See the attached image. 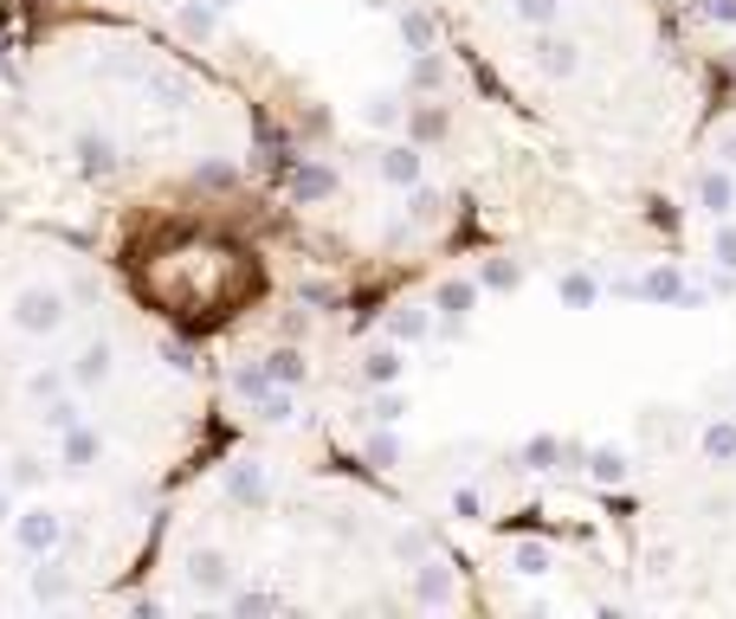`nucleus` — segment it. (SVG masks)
Listing matches in <instances>:
<instances>
[{
	"label": "nucleus",
	"mask_w": 736,
	"mask_h": 619,
	"mask_svg": "<svg viewBox=\"0 0 736 619\" xmlns=\"http://www.w3.org/2000/svg\"><path fill=\"white\" fill-rule=\"evenodd\" d=\"M66 290L59 284H26V290H13V330L20 336H59L66 330Z\"/></svg>",
	"instance_id": "nucleus-1"
},
{
	"label": "nucleus",
	"mask_w": 736,
	"mask_h": 619,
	"mask_svg": "<svg viewBox=\"0 0 736 619\" xmlns=\"http://www.w3.org/2000/svg\"><path fill=\"white\" fill-rule=\"evenodd\" d=\"M13 543L26 561H39V555H59L66 549V516L52 510V503H26L20 516H13Z\"/></svg>",
	"instance_id": "nucleus-2"
},
{
	"label": "nucleus",
	"mask_w": 736,
	"mask_h": 619,
	"mask_svg": "<svg viewBox=\"0 0 736 619\" xmlns=\"http://www.w3.org/2000/svg\"><path fill=\"white\" fill-rule=\"evenodd\" d=\"M530 52H536V71H543V78H575V71H582V46H575L569 33H556V26H543Z\"/></svg>",
	"instance_id": "nucleus-3"
},
{
	"label": "nucleus",
	"mask_w": 736,
	"mask_h": 619,
	"mask_svg": "<svg viewBox=\"0 0 736 619\" xmlns=\"http://www.w3.org/2000/svg\"><path fill=\"white\" fill-rule=\"evenodd\" d=\"M226 497H233L239 510H265V503H272V472H265L259 459L226 465Z\"/></svg>",
	"instance_id": "nucleus-4"
},
{
	"label": "nucleus",
	"mask_w": 736,
	"mask_h": 619,
	"mask_svg": "<svg viewBox=\"0 0 736 619\" xmlns=\"http://www.w3.org/2000/svg\"><path fill=\"white\" fill-rule=\"evenodd\" d=\"M407 600H414V607H452V600H459V581H452V568L427 555V561L414 568V581H407Z\"/></svg>",
	"instance_id": "nucleus-5"
},
{
	"label": "nucleus",
	"mask_w": 736,
	"mask_h": 619,
	"mask_svg": "<svg viewBox=\"0 0 736 619\" xmlns=\"http://www.w3.org/2000/svg\"><path fill=\"white\" fill-rule=\"evenodd\" d=\"M26 594H33L39 607H66V600H72V568H66L59 555H39L33 574H26Z\"/></svg>",
	"instance_id": "nucleus-6"
},
{
	"label": "nucleus",
	"mask_w": 736,
	"mask_h": 619,
	"mask_svg": "<svg viewBox=\"0 0 736 619\" xmlns=\"http://www.w3.org/2000/svg\"><path fill=\"white\" fill-rule=\"evenodd\" d=\"M72 155H78V175H84V181H110V175H117V142L104 136V130H78Z\"/></svg>",
	"instance_id": "nucleus-7"
},
{
	"label": "nucleus",
	"mask_w": 736,
	"mask_h": 619,
	"mask_svg": "<svg viewBox=\"0 0 736 619\" xmlns=\"http://www.w3.org/2000/svg\"><path fill=\"white\" fill-rule=\"evenodd\" d=\"M188 587H194L201 600H226V587H233L226 555L221 549H194V555H188Z\"/></svg>",
	"instance_id": "nucleus-8"
},
{
	"label": "nucleus",
	"mask_w": 736,
	"mask_h": 619,
	"mask_svg": "<svg viewBox=\"0 0 736 619\" xmlns=\"http://www.w3.org/2000/svg\"><path fill=\"white\" fill-rule=\"evenodd\" d=\"M97 459H104V432H97L91 419H78V426L59 432V465H66V472H91Z\"/></svg>",
	"instance_id": "nucleus-9"
},
{
	"label": "nucleus",
	"mask_w": 736,
	"mask_h": 619,
	"mask_svg": "<svg viewBox=\"0 0 736 619\" xmlns=\"http://www.w3.org/2000/svg\"><path fill=\"white\" fill-rule=\"evenodd\" d=\"M381 181L388 188H420V175H427V155L414 148V142H394V148H381Z\"/></svg>",
	"instance_id": "nucleus-10"
},
{
	"label": "nucleus",
	"mask_w": 736,
	"mask_h": 619,
	"mask_svg": "<svg viewBox=\"0 0 736 619\" xmlns=\"http://www.w3.org/2000/svg\"><path fill=\"white\" fill-rule=\"evenodd\" d=\"M110 368H117V348L104 343V336H91V343L72 355V388H104Z\"/></svg>",
	"instance_id": "nucleus-11"
},
{
	"label": "nucleus",
	"mask_w": 736,
	"mask_h": 619,
	"mask_svg": "<svg viewBox=\"0 0 736 619\" xmlns=\"http://www.w3.org/2000/svg\"><path fill=\"white\" fill-rule=\"evenodd\" d=\"M698 206H704L711 219H731V213H736V181H731V162H724V168H704V175H698Z\"/></svg>",
	"instance_id": "nucleus-12"
},
{
	"label": "nucleus",
	"mask_w": 736,
	"mask_h": 619,
	"mask_svg": "<svg viewBox=\"0 0 736 619\" xmlns=\"http://www.w3.org/2000/svg\"><path fill=\"white\" fill-rule=\"evenodd\" d=\"M401 374H407V355H401V343H381L363 355V381L368 388H401Z\"/></svg>",
	"instance_id": "nucleus-13"
},
{
	"label": "nucleus",
	"mask_w": 736,
	"mask_h": 619,
	"mask_svg": "<svg viewBox=\"0 0 736 619\" xmlns=\"http://www.w3.org/2000/svg\"><path fill=\"white\" fill-rule=\"evenodd\" d=\"M175 26H181V39H201V46H207V39L221 33V7H214V0H181V7H175Z\"/></svg>",
	"instance_id": "nucleus-14"
},
{
	"label": "nucleus",
	"mask_w": 736,
	"mask_h": 619,
	"mask_svg": "<svg viewBox=\"0 0 736 619\" xmlns=\"http://www.w3.org/2000/svg\"><path fill=\"white\" fill-rule=\"evenodd\" d=\"M620 290H633V297H653V303H685V277H678V265H653V272L640 277V284H620Z\"/></svg>",
	"instance_id": "nucleus-15"
},
{
	"label": "nucleus",
	"mask_w": 736,
	"mask_h": 619,
	"mask_svg": "<svg viewBox=\"0 0 736 619\" xmlns=\"http://www.w3.org/2000/svg\"><path fill=\"white\" fill-rule=\"evenodd\" d=\"M336 188H343V181H336V168H323V162H304V168H297V175H292V194H297V201H304V206L330 201Z\"/></svg>",
	"instance_id": "nucleus-16"
},
{
	"label": "nucleus",
	"mask_w": 736,
	"mask_h": 619,
	"mask_svg": "<svg viewBox=\"0 0 736 619\" xmlns=\"http://www.w3.org/2000/svg\"><path fill=\"white\" fill-rule=\"evenodd\" d=\"M472 303H478V284H472V277H446L440 290H434V310L452 317V323H465V310H472Z\"/></svg>",
	"instance_id": "nucleus-17"
},
{
	"label": "nucleus",
	"mask_w": 736,
	"mask_h": 619,
	"mask_svg": "<svg viewBox=\"0 0 736 619\" xmlns=\"http://www.w3.org/2000/svg\"><path fill=\"white\" fill-rule=\"evenodd\" d=\"M698 452H704L711 465H736V419H711V426L698 432Z\"/></svg>",
	"instance_id": "nucleus-18"
},
{
	"label": "nucleus",
	"mask_w": 736,
	"mask_h": 619,
	"mask_svg": "<svg viewBox=\"0 0 736 619\" xmlns=\"http://www.w3.org/2000/svg\"><path fill=\"white\" fill-rule=\"evenodd\" d=\"M272 388H278V381H272V368H265V361H239V368H233V394H239V401H252V407H259Z\"/></svg>",
	"instance_id": "nucleus-19"
},
{
	"label": "nucleus",
	"mask_w": 736,
	"mask_h": 619,
	"mask_svg": "<svg viewBox=\"0 0 736 619\" xmlns=\"http://www.w3.org/2000/svg\"><path fill=\"white\" fill-rule=\"evenodd\" d=\"M401 46L407 52H434V13L427 7H401Z\"/></svg>",
	"instance_id": "nucleus-20"
},
{
	"label": "nucleus",
	"mask_w": 736,
	"mask_h": 619,
	"mask_svg": "<svg viewBox=\"0 0 736 619\" xmlns=\"http://www.w3.org/2000/svg\"><path fill=\"white\" fill-rule=\"evenodd\" d=\"M66 388H72V368H33V374H26V401H33V407L59 401Z\"/></svg>",
	"instance_id": "nucleus-21"
},
{
	"label": "nucleus",
	"mask_w": 736,
	"mask_h": 619,
	"mask_svg": "<svg viewBox=\"0 0 736 619\" xmlns=\"http://www.w3.org/2000/svg\"><path fill=\"white\" fill-rule=\"evenodd\" d=\"M556 297H562L569 310H589L594 297H601V277H594V272H562V277H556Z\"/></svg>",
	"instance_id": "nucleus-22"
},
{
	"label": "nucleus",
	"mask_w": 736,
	"mask_h": 619,
	"mask_svg": "<svg viewBox=\"0 0 736 619\" xmlns=\"http://www.w3.org/2000/svg\"><path fill=\"white\" fill-rule=\"evenodd\" d=\"M143 91L155 97V104H188V91H194V84H188L181 71H143Z\"/></svg>",
	"instance_id": "nucleus-23"
},
{
	"label": "nucleus",
	"mask_w": 736,
	"mask_h": 619,
	"mask_svg": "<svg viewBox=\"0 0 736 619\" xmlns=\"http://www.w3.org/2000/svg\"><path fill=\"white\" fill-rule=\"evenodd\" d=\"M589 478L594 484H620V478H627V452H620V445H594V452H589Z\"/></svg>",
	"instance_id": "nucleus-24"
},
{
	"label": "nucleus",
	"mask_w": 736,
	"mask_h": 619,
	"mask_svg": "<svg viewBox=\"0 0 736 619\" xmlns=\"http://www.w3.org/2000/svg\"><path fill=\"white\" fill-rule=\"evenodd\" d=\"M556 459H569V445L549 439V432H536V439L523 445V465H530V472H556Z\"/></svg>",
	"instance_id": "nucleus-25"
},
{
	"label": "nucleus",
	"mask_w": 736,
	"mask_h": 619,
	"mask_svg": "<svg viewBox=\"0 0 736 619\" xmlns=\"http://www.w3.org/2000/svg\"><path fill=\"white\" fill-rule=\"evenodd\" d=\"M265 368H272V381H278V388H304V374H310V361H304L297 348H278V355H265Z\"/></svg>",
	"instance_id": "nucleus-26"
},
{
	"label": "nucleus",
	"mask_w": 736,
	"mask_h": 619,
	"mask_svg": "<svg viewBox=\"0 0 736 619\" xmlns=\"http://www.w3.org/2000/svg\"><path fill=\"white\" fill-rule=\"evenodd\" d=\"M388 336H394V343H420V336H434V317H427V310H394Z\"/></svg>",
	"instance_id": "nucleus-27"
},
{
	"label": "nucleus",
	"mask_w": 736,
	"mask_h": 619,
	"mask_svg": "<svg viewBox=\"0 0 736 619\" xmlns=\"http://www.w3.org/2000/svg\"><path fill=\"white\" fill-rule=\"evenodd\" d=\"M7 484H13V490H39V484H46V459H33V452L7 459Z\"/></svg>",
	"instance_id": "nucleus-28"
},
{
	"label": "nucleus",
	"mask_w": 736,
	"mask_h": 619,
	"mask_svg": "<svg viewBox=\"0 0 736 619\" xmlns=\"http://www.w3.org/2000/svg\"><path fill=\"white\" fill-rule=\"evenodd\" d=\"M511 13L523 20V26H536V33H543V26H556V20H562V0H511Z\"/></svg>",
	"instance_id": "nucleus-29"
},
{
	"label": "nucleus",
	"mask_w": 736,
	"mask_h": 619,
	"mask_svg": "<svg viewBox=\"0 0 736 619\" xmlns=\"http://www.w3.org/2000/svg\"><path fill=\"white\" fill-rule=\"evenodd\" d=\"M427 555H434V536H427V529H401V536H394V561H407V568H420Z\"/></svg>",
	"instance_id": "nucleus-30"
},
{
	"label": "nucleus",
	"mask_w": 736,
	"mask_h": 619,
	"mask_svg": "<svg viewBox=\"0 0 736 619\" xmlns=\"http://www.w3.org/2000/svg\"><path fill=\"white\" fill-rule=\"evenodd\" d=\"M511 568H517V574H530V581H536V574H549V543H517Z\"/></svg>",
	"instance_id": "nucleus-31"
},
{
	"label": "nucleus",
	"mask_w": 736,
	"mask_h": 619,
	"mask_svg": "<svg viewBox=\"0 0 736 619\" xmlns=\"http://www.w3.org/2000/svg\"><path fill=\"white\" fill-rule=\"evenodd\" d=\"M292 407H297V388H272V394H265L252 413H259L265 426H285V419H292Z\"/></svg>",
	"instance_id": "nucleus-32"
},
{
	"label": "nucleus",
	"mask_w": 736,
	"mask_h": 619,
	"mask_svg": "<svg viewBox=\"0 0 736 619\" xmlns=\"http://www.w3.org/2000/svg\"><path fill=\"white\" fill-rule=\"evenodd\" d=\"M226 614H233V619H259V614H278V600L252 587V594H226Z\"/></svg>",
	"instance_id": "nucleus-33"
},
{
	"label": "nucleus",
	"mask_w": 736,
	"mask_h": 619,
	"mask_svg": "<svg viewBox=\"0 0 736 619\" xmlns=\"http://www.w3.org/2000/svg\"><path fill=\"white\" fill-rule=\"evenodd\" d=\"M478 284H485V290H517V284H523V265H517V259H491V265L478 272Z\"/></svg>",
	"instance_id": "nucleus-34"
},
{
	"label": "nucleus",
	"mask_w": 736,
	"mask_h": 619,
	"mask_svg": "<svg viewBox=\"0 0 736 619\" xmlns=\"http://www.w3.org/2000/svg\"><path fill=\"white\" fill-rule=\"evenodd\" d=\"M368 123H375V130H394V123H401V97H394V91H375V97H368V110H363Z\"/></svg>",
	"instance_id": "nucleus-35"
},
{
	"label": "nucleus",
	"mask_w": 736,
	"mask_h": 619,
	"mask_svg": "<svg viewBox=\"0 0 736 619\" xmlns=\"http://www.w3.org/2000/svg\"><path fill=\"white\" fill-rule=\"evenodd\" d=\"M39 419H46L52 432H66V426H78V419H84V407H78L72 394H59V401H46V407H39Z\"/></svg>",
	"instance_id": "nucleus-36"
},
{
	"label": "nucleus",
	"mask_w": 736,
	"mask_h": 619,
	"mask_svg": "<svg viewBox=\"0 0 736 619\" xmlns=\"http://www.w3.org/2000/svg\"><path fill=\"white\" fill-rule=\"evenodd\" d=\"M401 419H407V394L401 388H381L375 394V426H401Z\"/></svg>",
	"instance_id": "nucleus-37"
},
{
	"label": "nucleus",
	"mask_w": 736,
	"mask_h": 619,
	"mask_svg": "<svg viewBox=\"0 0 736 619\" xmlns=\"http://www.w3.org/2000/svg\"><path fill=\"white\" fill-rule=\"evenodd\" d=\"M440 78H446V66L434 52H414V66H407V84H414V91H434Z\"/></svg>",
	"instance_id": "nucleus-38"
},
{
	"label": "nucleus",
	"mask_w": 736,
	"mask_h": 619,
	"mask_svg": "<svg viewBox=\"0 0 736 619\" xmlns=\"http://www.w3.org/2000/svg\"><path fill=\"white\" fill-rule=\"evenodd\" d=\"M711 259H717L724 272H736V219H717V239H711Z\"/></svg>",
	"instance_id": "nucleus-39"
},
{
	"label": "nucleus",
	"mask_w": 736,
	"mask_h": 619,
	"mask_svg": "<svg viewBox=\"0 0 736 619\" xmlns=\"http://www.w3.org/2000/svg\"><path fill=\"white\" fill-rule=\"evenodd\" d=\"M368 459H375V465H401V439H394V432L381 426V432L368 439Z\"/></svg>",
	"instance_id": "nucleus-40"
},
{
	"label": "nucleus",
	"mask_w": 736,
	"mask_h": 619,
	"mask_svg": "<svg viewBox=\"0 0 736 619\" xmlns=\"http://www.w3.org/2000/svg\"><path fill=\"white\" fill-rule=\"evenodd\" d=\"M407 213L414 219H440V194L434 188H407Z\"/></svg>",
	"instance_id": "nucleus-41"
},
{
	"label": "nucleus",
	"mask_w": 736,
	"mask_h": 619,
	"mask_svg": "<svg viewBox=\"0 0 736 619\" xmlns=\"http://www.w3.org/2000/svg\"><path fill=\"white\" fill-rule=\"evenodd\" d=\"M691 13L698 20H717V26H736V0H698Z\"/></svg>",
	"instance_id": "nucleus-42"
},
{
	"label": "nucleus",
	"mask_w": 736,
	"mask_h": 619,
	"mask_svg": "<svg viewBox=\"0 0 736 619\" xmlns=\"http://www.w3.org/2000/svg\"><path fill=\"white\" fill-rule=\"evenodd\" d=\"M194 181H201V188H226L233 168H226V162H207V168H194Z\"/></svg>",
	"instance_id": "nucleus-43"
},
{
	"label": "nucleus",
	"mask_w": 736,
	"mask_h": 619,
	"mask_svg": "<svg viewBox=\"0 0 736 619\" xmlns=\"http://www.w3.org/2000/svg\"><path fill=\"white\" fill-rule=\"evenodd\" d=\"M478 510H485V503H478V490H472V484H465V490H452V516H478Z\"/></svg>",
	"instance_id": "nucleus-44"
},
{
	"label": "nucleus",
	"mask_w": 736,
	"mask_h": 619,
	"mask_svg": "<svg viewBox=\"0 0 736 619\" xmlns=\"http://www.w3.org/2000/svg\"><path fill=\"white\" fill-rule=\"evenodd\" d=\"M162 355H168V368H175V374H194V355H188L181 343H162Z\"/></svg>",
	"instance_id": "nucleus-45"
},
{
	"label": "nucleus",
	"mask_w": 736,
	"mask_h": 619,
	"mask_svg": "<svg viewBox=\"0 0 736 619\" xmlns=\"http://www.w3.org/2000/svg\"><path fill=\"white\" fill-rule=\"evenodd\" d=\"M330 297H336V290H330V284H304V290H297V303H317V310H323V303H330Z\"/></svg>",
	"instance_id": "nucleus-46"
},
{
	"label": "nucleus",
	"mask_w": 736,
	"mask_h": 619,
	"mask_svg": "<svg viewBox=\"0 0 736 619\" xmlns=\"http://www.w3.org/2000/svg\"><path fill=\"white\" fill-rule=\"evenodd\" d=\"M20 516V490L13 484H0V523H13Z\"/></svg>",
	"instance_id": "nucleus-47"
},
{
	"label": "nucleus",
	"mask_w": 736,
	"mask_h": 619,
	"mask_svg": "<svg viewBox=\"0 0 736 619\" xmlns=\"http://www.w3.org/2000/svg\"><path fill=\"white\" fill-rule=\"evenodd\" d=\"M724 162H731V168H736V136H724Z\"/></svg>",
	"instance_id": "nucleus-48"
},
{
	"label": "nucleus",
	"mask_w": 736,
	"mask_h": 619,
	"mask_svg": "<svg viewBox=\"0 0 736 619\" xmlns=\"http://www.w3.org/2000/svg\"><path fill=\"white\" fill-rule=\"evenodd\" d=\"M363 7H375V13H381V7H394V0H363Z\"/></svg>",
	"instance_id": "nucleus-49"
},
{
	"label": "nucleus",
	"mask_w": 736,
	"mask_h": 619,
	"mask_svg": "<svg viewBox=\"0 0 736 619\" xmlns=\"http://www.w3.org/2000/svg\"><path fill=\"white\" fill-rule=\"evenodd\" d=\"M214 7H221V13H233V7H239V0H214Z\"/></svg>",
	"instance_id": "nucleus-50"
},
{
	"label": "nucleus",
	"mask_w": 736,
	"mask_h": 619,
	"mask_svg": "<svg viewBox=\"0 0 736 619\" xmlns=\"http://www.w3.org/2000/svg\"><path fill=\"white\" fill-rule=\"evenodd\" d=\"M0 484H7V465H0Z\"/></svg>",
	"instance_id": "nucleus-51"
}]
</instances>
